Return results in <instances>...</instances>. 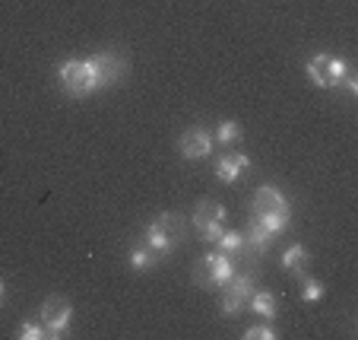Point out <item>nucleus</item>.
<instances>
[{"instance_id": "ddd939ff", "label": "nucleus", "mask_w": 358, "mask_h": 340, "mask_svg": "<svg viewBox=\"0 0 358 340\" xmlns=\"http://www.w3.org/2000/svg\"><path fill=\"white\" fill-rule=\"evenodd\" d=\"M270 242H273V232H266L264 226L257 223V219H250V223H248V232H244V252L264 254L266 248H270Z\"/></svg>"}, {"instance_id": "20e7f679", "label": "nucleus", "mask_w": 358, "mask_h": 340, "mask_svg": "<svg viewBox=\"0 0 358 340\" xmlns=\"http://www.w3.org/2000/svg\"><path fill=\"white\" fill-rule=\"evenodd\" d=\"M231 277H235V261L222 252L203 254V258L194 264V283L206 286V290H222Z\"/></svg>"}, {"instance_id": "412c9836", "label": "nucleus", "mask_w": 358, "mask_h": 340, "mask_svg": "<svg viewBox=\"0 0 358 340\" xmlns=\"http://www.w3.org/2000/svg\"><path fill=\"white\" fill-rule=\"evenodd\" d=\"M339 86H345L352 95H355V93H358V80H355V74H352V70H345V76H343V83H339Z\"/></svg>"}, {"instance_id": "4be33fe9", "label": "nucleus", "mask_w": 358, "mask_h": 340, "mask_svg": "<svg viewBox=\"0 0 358 340\" xmlns=\"http://www.w3.org/2000/svg\"><path fill=\"white\" fill-rule=\"evenodd\" d=\"M0 299H3V280H0Z\"/></svg>"}, {"instance_id": "423d86ee", "label": "nucleus", "mask_w": 358, "mask_h": 340, "mask_svg": "<svg viewBox=\"0 0 358 340\" xmlns=\"http://www.w3.org/2000/svg\"><path fill=\"white\" fill-rule=\"evenodd\" d=\"M304 70H308V76H311V83L314 86H320V89H336L339 83H343V76H345V64L339 61V57H333V55H314L311 61L304 64Z\"/></svg>"}, {"instance_id": "f257e3e1", "label": "nucleus", "mask_w": 358, "mask_h": 340, "mask_svg": "<svg viewBox=\"0 0 358 340\" xmlns=\"http://www.w3.org/2000/svg\"><path fill=\"white\" fill-rule=\"evenodd\" d=\"M250 219H257L273 236L285 232V226H289V200H285L282 191L273 188V184H264V188L254 191V213H250Z\"/></svg>"}, {"instance_id": "39448f33", "label": "nucleus", "mask_w": 358, "mask_h": 340, "mask_svg": "<svg viewBox=\"0 0 358 340\" xmlns=\"http://www.w3.org/2000/svg\"><path fill=\"white\" fill-rule=\"evenodd\" d=\"M222 290H225V296H222V315H225V318H238V315L248 308L250 293L257 290V286H254V273H250V271L238 273L235 271V277H231L229 283L222 286Z\"/></svg>"}, {"instance_id": "f8f14e48", "label": "nucleus", "mask_w": 358, "mask_h": 340, "mask_svg": "<svg viewBox=\"0 0 358 340\" xmlns=\"http://www.w3.org/2000/svg\"><path fill=\"white\" fill-rule=\"evenodd\" d=\"M308 264H311V254H308V248L304 245H298V242L282 252V271L295 273L298 280L308 277Z\"/></svg>"}, {"instance_id": "2eb2a0df", "label": "nucleus", "mask_w": 358, "mask_h": 340, "mask_svg": "<svg viewBox=\"0 0 358 340\" xmlns=\"http://www.w3.org/2000/svg\"><path fill=\"white\" fill-rule=\"evenodd\" d=\"M216 245H219V252L222 254H241L244 252V232H235V229H225L222 236L216 238Z\"/></svg>"}, {"instance_id": "1a4fd4ad", "label": "nucleus", "mask_w": 358, "mask_h": 340, "mask_svg": "<svg viewBox=\"0 0 358 340\" xmlns=\"http://www.w3.org/2000/svg\"><path fill=\"white\" fill-rule=\"evenodd\" d=\"M92 67H95V76H99V86L101 89H108V86H115L117 80H121L124 74H127V57L124 55H117V51H95L92 57Z\"/></svg>"}, {"instance_id": "9d476101", "label": "nucleus", "mask_w": 358, "mask_h": 340, "mask_svg": "<svg viewBox=\"0 0 358 340\" xmlns=\"http://www.w3.org/2000/svg\"><path fill=\"white\" fill-rule=\"evenodd\" d=\"M178 153L184 159H206L213 153V137L200 128H187L178 137Z\"/></svg>"}, {"instance_id": "6e6552de", "label": "nucleus", "mask_w": 358, "mask_h": 340, "mask_svg": "<svg viewBox=\"0 0 358 340\" xmlns=\"http://www.w3.org/2000/svg\"><path fill=\"white\" fill-rule=\"evenodd\" d=\"M38 318H41V325H45L48 337H64L70 318H73V306H70L64 296H48V299L41 302Z\"/></svg>"}, {"instance_id": "f3484780", "label": "nucleus", "mask_w": 358, "mask_h": 340, "mask_svg": "<svg viewBox=\"0 0 358 340\" xmlns=\"http://www.w3.org/2000/svg\"><path fill=\"white\" fill-rule=\"evenodd\" d=\"M320 299H324V283L314 277H304L301 280V302L311 306V302H320Z\"/></svg>"}, {"instance_id": "4468645a", "label": "nucleus", "mask_w": 358, "mask_h": 340, "mask_svg": "<svg viewBox=\"0 0 358 340\" xmlns=\"http://www.w3.org/2000/svg\"><path fill=\"white\" fill-rule=\"evenodd\" d=\"M248 308L254 315H260V318L273 321V318H276V296H273L270 290H254V293H250V299H248Z\"/></svg>"}, {"instance_id": "a211bd4d", "label": "nucleus", "mask_w": 358, "mask_h": 340, "mask_svg": "<svg viewBox=\"0 0 358 340\" xmlns=\"http://www.w3.org/2000/svg\"><path fill=\"white\" fill-rule=\"evenodd\" d=\"M238 137H241V124H238V121H222L216 128V140L222 143V147H231Z\"/></svg>"}, {"instance_id": "aec40b11", "label": "nucleus", "mask_w": 358, "mask_h": 340, "mask_svg": "<svg viewBox=\"0 0 358 340\" xmlns=\"http://www.w3.org/2000/svg\"><path fill=\"white\" fill-rule=\"evenodd\" d=\"M244 340H276V327L273 325H254L244 331Z\"/></svg>"}, {"instance_id": "9b49d317", "label": "nucleus", "mask_w": 358, "mask_h": 340, "mask_svg": "<svg viewBox=\"0 0 358 340\" xmlns=\"http://www.w3.org/2000/svg\"><path fill=\"white\" fill-rule=\"evenodd\" d=\"M250 169V159L244 153H225V156L216 159V178L225 184H235L241 178V172Z\"/></svg>"}, {"instance_id": "f03ea898", "label": "nucleus", "mask_w": 358, "mask_h": 340, "mask_svg": "<svg viewBox=\"0 0 358 340\" xmlns=\"http://www.w3.org/2000/svg\"><path fill=\"white\" fill-rule=\"evenodd\" d=\"M57 83H61V89L67 95H73V99H86V95L99 93V76H95V67L92 61H76V57H70V61H64L61 67H57Z\"/></svg>"}, {"instance_id": "7ed1b4c3", "label": "nucleus", "mask_w": 358, "mask_h": 340, "mask_svg": "<svg viewBox=\"0 0 358 340\" xmlns=\"http://www.w3.org/2000/svg\"><path fill=\"white\" fill-rule=\"evenodd\" d=\"M146 245L152 248L156 254H169L175 252L178 245L184 242V219L178 217V213H162L159 219H152V223L146 226Z\"/></svg>"}, {"instance_id": "0eeeda50", "label": "nucleus", "mask_w": 358, "mask_h": 340, "mask_svg": "<svg viewBox=\"0 0 358 340\" xmlns=\"http://www.w3.org/2000/svg\"><path fill=\"white\" fill-rule=\"evenodd\" d=\"M194 226L200 229L203 242H216L225 232V207L219 200H200L194 210Z\"/></svg>"}, {"instance_id": "dca6fc26", "label": "nucleus", "mask_w": 358, "mask_h": 340, "mask_svg": "<svg viewBox=\"0 0 358 340\" xmlns=\"http://www.w3.org/2000/svg\"><path fill=\"white\" fill-rule=\"evenodd\" d=\"M127 261H130V267H134V271H149L156 261H162V254H156L149 245H143V248H134V252L127 254Z\"/></svg>"}, {"instance_id": "6ab92c4d", "label": "nucleus", "mask_w": 358, "mask_h": 340, "mask_svg": "<svg viewBox=\"0 0 358 340\" xmlns=\"http://www.w3.org/2000/svg\"><path fill=\"white\" fill-rule=\"evenodd\" d=\"M16 337L20 340H41V337H48V331H45L41 321H22L20 331H16Z\"/></svg>"}]
</instances>
